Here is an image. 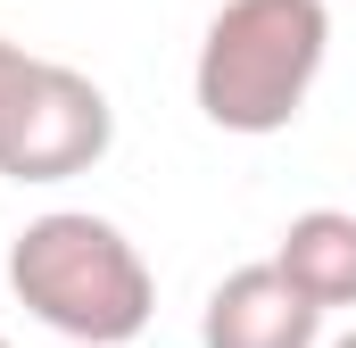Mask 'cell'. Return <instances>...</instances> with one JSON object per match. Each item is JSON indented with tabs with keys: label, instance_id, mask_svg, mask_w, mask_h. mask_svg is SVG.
<instances>
[{
	"label": "cell",
	"instance_id": "cell-1",
	"mask_svg": "<svg viewBox=\"0 0 356 348\" xmlns=\"http://www.w3.org/2000/svg\"><path fill=\"white\" fill-rule=\"evenodd\" d=\"M8 290L33 324L83 348H124L158 315V274L149 258L91 207H50L8 241Z\"/></svg>",
	"mask_w": 356,
	"mask_h": 348
},
{
	"label": "cell",
	"instance_id": "cell-8",
	"mask_svg": "<svg viewBox=\"0 0 356 348\" xmlns=\"http://www.w3.org/2000/svg\"><path fill=\"white\" fill-rule=\"evenodd\" d=\"M0 348H8V332H0Z\"/></svg>",
	"mask_w": 356,
	"mask_h": 348
},
{
	"label": "cell",
	"instance_id": "cell-2",
	"mask_svg": "<svg viewBox=\"0 0 356 348\" xmlns=\"http://www.w3.org/2000/svg\"><path fill=\"white\" fill-rule=\"evenodd\" d=\"M323 50H332L323 0H224L199 33V67H191L199 116L241 141L298 125L307 91L323 75Z\"/></svg>",
	"mask_w": 356,
	"mask_h": 348
},
{
	"label": "cell",
	"instance_id": "cell-4",
	"mask_svg": "<svg viewBox=\"0 0 356 348\" xmlns=\"http://www.w3.org/2000/svg\"><path fill=\"white\" fill-rule=\"evenodd\" d=\"M323 307L282 274V265H232L207 307H199V348H315Z\"/></svg>",
	"mask_w": 356,
	"mask_h": 348
},
{
	"label": "cell",
	"instance_id": "cell-5",
	"mask_svg": "<svg viewBox=\"0 0 356 348\" xmlns=\"http://www.w3.org/2000/svg\"><path fill=\"white\" fill-rule=\"evenodd\" d=\"M273 265L332 315V307H356V216L348 207H307L282 224L273 241Z\"/></svg>",
	"mask_w": 356,
	"mask_h": 348
},
{
	"label": "cell",
	"instance_id": "cell-3",
	"mask_svg": "<svg viewBox=\"0 0 356 348\" xmlns=\"http://www.w3.org/2000/svg\"><path fill=\"white\" fill-rule=\"evenodd\" d=\"M108 141H116L108 91L91 84L83 67L42 58V75L25 91V116H17V133H8V150H0V174H8V182H67V174L99 166Z\"/></svg>",
	"mask_w": 356,
	"mask_h": 348
},
{
	"label": "cell",
	"instance_id": "cell-7",
	"mask_svg": "<svg viewBox=\"0 0 356 348\" xmlns=\"http://www.w3.org/2000/svg\"><path fill=\"white\" fill-rule=\"evenodd\" d=\"M332 348H356V332H348V340H332Z\"/></svg>",
	"mask_w": 356,
	"mask_h": 348
},
{
	"label": "cell",
	"instance_id": "cell-6",
	"mask_svg": "<svg viewBox=\"0 0 356 348\" xmlns=\"http://www.w3.org/2000/svg\"><path fill=\"white\" fill-rule=\"evenodd\" d=\"M33 75H42V58H33V50H17V42H0V150H8V133H17V116H25Z\"/></svg>",
	"mask_w": 356,
	"mask_h": 348
}]
</instances>
